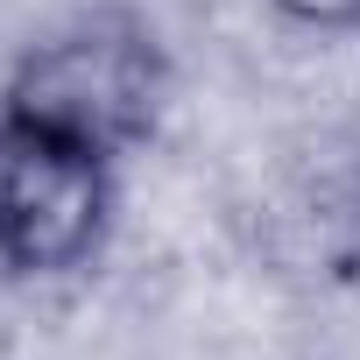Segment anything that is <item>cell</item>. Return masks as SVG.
Instances as JSON below:
<instances>
[{
    "mask_svg": "<svg viewBox=\"0 0 360 360\" xmlns=\"http://www.w3.org/2000/svg\"><path fill=\"white\" fill-rule=\"evenodd\" d=\"M162 106H169V64L155 29L134 15H85L43 36L0 92V113L92 141L113 162L155 134Z\"/></svg>",
    "mask_w": 360,
    "mask_h": 360,
    "instance_id": "1",
    "label": "cell"
},
{
    "mask_svg": "<svg viewBox=\"0 0 360 360\" xmlns=\"http://www.w3.org/2000/svg\"><path fill=\"white\" fill-rule=\"evenodd\" d=\"M113 226V155L0 113V276L57 283L92 269Z\"/></svg>",
    "mask_w": 360,
    "mask_h": 360,
    "instance_id": "2",
    "label": "cell"
},
{
    "mask_svg": "<svg viewBox=\"0 0 360 360\" xmlns=\"http://www.w3.org/2000/svg\"><path fill=\"white\" fill-rule=\"evenodd\" d=\"M297 29H360V0H269Z\"/></svg>",
    "mask_w": 360,
    "mask_h": 360,
    "instance_id": "3",
    "label": "cell"
}]
</instances>
